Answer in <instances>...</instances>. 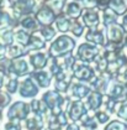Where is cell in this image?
I'll use <instances>...</instances> for the list:
<instances>
[{"mask_svg": "<svg viewBox=\"0 0 127 130\" xmlns=\"http://www.w3.org/2000/svg\"><path fill=\"white\" fill-rule=\"evenodd\" d=\"M42 100L48 107L49 111H51L49 115H58L63 110H67L68 104L70 103V97L64 98L60 92H58L57 89H52L47 90L42 95Z\"/></svg>", "mask_w": 127, "mask_h": 130, "instance_id": "1", "label": "cell"}, {"mask_svg": "<svg viewBox=\"0 0 127 130\" xmlns=\"http://www.w3.org/2000/svg\"><path fill=\"white\" fill-rule=\"evenodd\" d=\"M75 47V40L68 35H60L54 41L51 42L48 48V55L51 57L63 56L74 50Z\"/></svg>", "mask_w": 127, "mask_h": 130, "instance_id": "2", "label": "cell"}, {"mask_svg": "<svg viewBox=\"0 0 127 130\" xmlns=\"http://www.w3.org/2000/svg\"><path fill=\"white\" fill-rule=\"evenodd\" d=\"M75 62H77V60L72 55V52L63 55V56L52 57L51 63H49V72L52 73L53 77H56L57 74H59L63 71H72Z\"/></svg>", "mask_w": 127, "mask_h": 130, "instance_id": "3", "label": "cell"}, {"mask_svg": "<svg viewBox=\"0 0 127 130\" xmlns=\"http://www.w3.org/2000/svg\"><path fill=\"white\" fill-rule=\"evenodd\" d=\"M100 53L101 52L96 45L90 43V42H84L79 45L78 50H77V58L84 63H91Z\"/></svg>", "mask_w": 127, "mask_h": 130, "instance_id": "4", "label": "cell"}, {"mask_svg": "<svg viewBox=\"0 0 127 130\" xmlns=\"http://www.w3.org/2000/svg\"><path fill=\"white\" fill-rule=\"evenodd\" d=\"M30 113H31V107H30L29 103L17 100L10 105L9 110H8V118L9 119L26 120L30 117Z\"/></svg>", "mask_w": 127, "mask_h": 130, "instance_id": "5", "label": "cell"}, {"mask_svg": "<svg viewBox=\"0 0 127 130\" xmlns=\"http://www.w3.org/2000/svg\"><path fill=\"white\" fill-rule=\"evenodd\" d=\"M72 73H73V77L75 79H78L79 82H90L96 76L94 67H90L87 63L78 62V61L75 62V64L72 70Z\"/></svg>", "mask_w": 127, "mask_h": 130, "instance_id": "6", "label": "cell"}, {"mask_svg": "<svg viewBox=\"0 0 127 130\" xmlns=\"http://www.w3.org/2000/svg\"><path fill=\"white\" fill-rule=\"evenodd\" d=\"M105 25L99 24L96 27H89V30L85 34L87 42L94 43L96 46H105L106 45V34H105Z\"/></svg>", "mask_w": 127, "mask_h": 130, "instance_id": "7", "label": "cell"}, {"mask_svg": "<svg viewBox=\"0 0 127 130\" xmlns=\"http://www.w3.org/2000/svg\"><path fill=\"white\" fill-rule=\"evenodd\" d=\"M66 111L68 114V118L72 121H79L87 113H89L87 105L81 102V99L70 100V103L68 104V108H67Z\"/></svg>", "mask_w": 127, "mask_h": 130, "instance_id": "8", "label": "cell"}, {"mask_svg": "<svg viewBox=\"0 0 127 130\" xmlns=\"http://www.w3.org/2000/svg\"><path fill=\"white\" fill-rule=\"evenodd\" d=\"M38 86L30 76H26L22 80H20L19 93L22 98H35L38 94Z\"/></svg>", "mask_w": 127, "mask_h": 130, "instance_id": "9", "label": "cell"}, {"mask_svg": "<svg viewBox=\"0 0 127 130\" xmlns=\"http://www.w3.org/2000/svg\"><path fill=\"white\" fill-rule=\"evenodd\" d=\"M31 64L30 62L24 60L22 57L20 58H11V64L8 71V76H16V77H24L27 76L31 72Z\"/></svg>", "mask_w": 127, "mask_h": 130, "instance_id": "10", "label": "cell"}, {"mask_svg": "<svg viewBox=\"0 0 127 130\" xmlns=\"http://www.w3.org/2000/svg\"><path fill=\"white\" fill-rule=\"evenodd\" d=\"M126 86L121 82H118L117 79L115 78H111L109 80V84H108V88H106V92L105 94L114 98V99L118 100H125V93H126Z\"/></svg>", "mask_w": 127, "mask_h": 130, "instance_id": "11", "label": "cell"}, {"mask_svg": "<svg viewBox=\"0 0 127 130\" xmlns=\"http://www.w3.org/2000/svg\"><path fill=\"white\" fill-rule=\"evenodd\" d=\"M125 29L120 24H112L108 26V40L109 42L117 43V45H125Z\"/></svg>", "mask_w": 127, "mask_h": 130, "instance_id": "12", "label": "cell"}, {"mask_svg": "<svg viewBox=\"0 0 127 130\" xmlns=\"http://www.w3.org/2000/svg\"><path fill=\"white\" fill-rule=\"evenodd\" d=\"M72 78H73V73L72 71H63L59 74L54 77V87L60 93H67L69 87L72 86Z\"/></svg>", "mask_w": 127, "mask_h": 130, "instance_id": "13", "label": "cell"}, {"mask_svg": "<svg viewBox=\"0 0 127 130\" xmlns=\"http://www.w3.org/2000/svg\"><path fill=\"white\" fill-rule=\"evenodd\" d=\"M36 19H37L39 25H42V26H51L56 21L57 16H56V12L52 10L51 8L42 6L36 12Z\"/></svg>", "mask_w": 127, "mask_h": 130, "instance_id": "14", "label": "cell"}, {"mask_svg": "<svg viewBox=\"0 0 127 130\" xmlns=\"http://www.w3.org/2000/svg\"><path fill=\"white\" fill-rule=\"evenodd\" d=\"M104 104V94L99 90H91L87 95V108L89 111H98Z\"/></svg>", "mask_w": 127, "mask_h": 130, "instance_id": "15", "label": "cell"}, {"mask_svg": "<svg viewBox=\"0 0 127 130\" xmlns=\"http://www.w3.org/2000/svg\"><path fill=\"white\" fill-rule=\"evenodd\" d=\"M29 62L32 70H42L48 63V55L43 51H36L33 53H29Z\"/></svg>", "mask_w": 127, "mask_h": 130, "instance_id": "16", "label": "cell"}, {"mask_svg": "<svg viewBox=\"0 0 127 130\" xmlns=\"http://www.w3.org/2000/svg\"><path fill=\"white\" fill-rule=\"evenodd\" d=\"M31 77L33 78V80L37 83V86L41 88H48L51 86V82H52V73L49 71L46 70H35L31 73Z\"/></svg>", "mask_w": 127, "mask_h": 130, "instance_id": "17", "label": "cell"}, {"mask_svg": "<svg viewBox=\"0 0 127 130\" xmlns=\"http://www.w3.org/2000/svg\"><path fill=\"white\" fill-rule=\"evenodd\" d=\"M126 67H127V57H126V55L123 53V51H122L116 60L111 61V62H108L106 71H108L110 74H112V77H114V76H116L117 73L122 72V70L126 68Z\"/></svg>", "mask_w": 127, "mask_h": 130, "instance_id": "18", "label": "cell"}, {"mask_svg": "<svg viewBox=\"0 0 127 130\" xmlns=\"http://www.w3.org/2000/svg\"><path fill=\"white\" fill-rule=\"evenodd\" d=\"M81 19L88 27H96L100 24V12L95 8H88L81 14Z\"/></svg>", "mask_w": 127, "mask_h": 130, "instance_id": "19", "label": "cell"}, {"mask_svg": "<svg viewBox=\"0 0 127 130\" xmlns=\"http://www.w3.org/2000/svg\"><path fill=\"white\" fill-rule=\"evenodd\" d=\"M91 92L90 89V86H87L84 83H73L70 86V93H69V97L70 99H83L88 95L89 93Z\"/></svg>", "mask_w": 127, "mask_h": 130, "instance_id": "20", "label": "cell"}, {"mask_svg": "<svg viewBox=\"0 0 127 130\" xmlns=\"http://www.w3.org/2000/svg\"><path fill=\"white\" fill-rule=\"evenodd\" d=\"M46 42L47 41L39 35L38 31H36V32L31 34L30 41H29V43H27V46H26V48L29 51H39L46 47Z\"/></svg>", "mask_w": 127, "mask_h": 130, "instance_id": "21", "label": "cell"}, {"mask_svg": "<svg viewBox=\"0 0 127 130\" xmlns=\"http://www.w3.org/2000/svg\"><path fill=\"white\" fill-rule=\"evenodd\" d=\"M64 14L70 19H78L79 16L83 14V6L77 0H69L68 3L66 4Z\"/></svg>", "mask_w": 127, "mask_h": 130, "instance_id": "22", "label": "cell"}, {"mask_svg": "<svg viewBox=\"0 0 127 130\" xmlns=\"http://www.w3.org/2000/svg\"><path fill=\"white\" fill-rule=\"evenodd\" d=\"M19 24L24 30H26L30 34H33V32L39 30L38 21H37V19H35L32 15H25L22 19H20Z\"/></svg>", "mask_w": 127, "mask_h": 130, "instance_id": "23", "label": "cell"}, {"mask_svg": "<svg viewBox=\"0 0 127 130\" xmlns=\"http://www.w3.org/2000/svg\"><path fill=\"white\" fill-rule=\"evenodd\" d=\"M30 107H31V111L35 114V115H39L45 119L48 118V107L46 105V103L41 99H32L30 103Z\"/></svg>", "mask_w": 127, "mask_h": 130, "instance_id": "24", "label": "cell"}, {"mask_svg": "<svg viewBox=\"0 0 127 130\" xmlns=\"http://www.w3.org/2000/svg\"><path fill=\"white\" fill-rule=\"evenodd\" d=\"M30 51L26 48V47H24L22 45H10L6 47V51H5V55L10 57V58H20V57H24V56H26V55H29Z\"/></svg>", "mask_w": 127, "mask_h": 130, "instance_id": "25", "label": "cell"}, {"mask_svg": "<svg viewBox=\"0 0 127 130\" xmlns=\"http://www.w3.org/2000/svg\"><path fill=\"white\" fill-rule=\"evenodd\" d=\"M72 21H73V19L68 18V16L64 14V15H59L58 18L56 19L54 22H56V27H57V30H58L59 32H62V34H66V32L70 31Z\"/></svg>", "mask_w": 127, "mask_h": 130, "instance_id": "26", "label": "cell"}, {"mask_svg": "<svg viewBox=\"0 0 127 130\" xmlns=\"http://www.w3.org/2000/svg\"><path fill=\"white\" fill-rule=\"evenodd\" d=\"M45 118L39 117V115H35L33 117H29L26 119V129L27 130H41L45 126Z\"/></svg>", "mask_w": 127, "mask_h": 130, "instance_id": "27", "label": "cell"}, {"mask_svg": "<svg viewBox=\"0 0 127 130\" xmlns=\"http://www.w3.org/2000/svg\"><path fill=\"white\" fill-rule=\"evenodd\" d=\"M14 40H15V34H14L11 27L0 29V43L4 47H8L10 45H12Z\"/></svg>", "mask_w": 127, "mask_h": 130, "instance_id": "28", "label": "cell"}, {"mask_svg": "<svg viewBox=\"0 0 127 130\" xmlns=\"http://www.w3.org/2000/svg\"><path fill=\"white\" fill-rule=\"evenodd\" d=\"M117 18H118V15L111 8H106V9H104L102 16H101L102 25H105L108 27V26L112 25V24H116L117 22Z\"/></svg>", "mask_w": 127, "mask_h": 130, "instance_id": "29", "label": "cell"}, {"mask_svg": "<svg viewBox=\"0 0 127 130\" xmlns=\"http://www.w3.org/2000/svg\"><path fill=\"white\" fill-rule=\"evenodd\" d=\"M109 8H111L117 15H123L127 12V0H110Z\"/></svg>", "mask_w": 127, "mask_h": 130, "instance_id": "30", "label": "cell"}, {"mask_svg": "<svg viewBox=\"0 0 127 130\" xmlns=\"http://www.w3.org/2000/svg\"><path fill=\"white\" fill-rule=\"evenodd\" d=\"M80 121V125L85 129H90V130H96L99 126L98 120L95 119V117H91L90 113H87L81 119L79 120Z\"/></svg>", "mask_w": 127, "mask_h": 130, "instance_id": "31", "label": "cell"}, {"mask_svg": "<svg viewBox=\"0 0 127 130\" xmlns=\"http://www.w3.org/2000/svg\"><path fill=\"white\" fill-rule=\"evenodd\" d=\"M117 104H118V100L114 99V98H111V97H109V95H104V109L106 110L108 113L110 114H114V113H116V108H117Z\"/></svg>", "mask_w": 127, "mask_h": 130, "instance_id": "32", "label": "cell"}, {"mask_svg": "<svg viewBox=\"0 0 127 130\" xmlns=\"http://www.w3.org/2000/svg\"><path fill=\"white\" fill-rule=\"evenodd\" d=\"M30 36H31V34L27 32L26 30H24L22 27L15 32V40L17 41V43L22 45L24 47L27 46V43H29V41H30Z\"/></svg>", "mask_w": 127, "mask_h": 130, "instance_id": "33", "label": "cell"}, {"mask_svg": "<svg viewBox=\"0 0 127 130\" xmlns=\"http://www.w3.org/2000/svg\"><path fill=\"white\" fill-rule=\"evenodd\" d=\"M38 32L46 41H52L57 35V30H54L52 26H42L39 27Z\"/></svg>", "mask_w": 127, "mask_h": 130, "instance_id": "34", "label": "cell"}, {"mask_svg": "<svg viewBox=\"0 0 127 130\" xmlns=\"http://www.w3.org/2000/svg\"><path fill=\"white\" fill-rule=\"evenodd\" d=\"M94 70L98 71L99 73H101V72H105L106 71V67H108V61L105 58V56H104V53H100L98 57L94 60Z\"/></svg>", "mask_w": 127, "mask_h": 130, "instance_id": "35", "label": "cell"}, {"mask_svg": "<svg viewBox=\"0 0 127 130\" xmlns=\"http://www.w3.org/2000/svg\"><path fill=\"white\" fill-rule=\"evenodd\" d=\"M70 32L75 37H80L83 35V32H84V22H81L78 19H73L72 26H70Z\"/></svg>", "mask_w": 127, "mask_h": 130, "instance_id": "36", "label": "cell"}, {"mask_svg": "<svg viewBox=\"0 0 127 130\" xmlns=\"http://www.w3.org/2000/svg\"><path fill=\"white\" fill-rule=\"evenodd\" d=\"M10 78L6 83V90L9 92L10 94H15L17 90H19V86H20V80L17 79L16 76H9Z\"/></svg>", "mask_w": 127, "mask_h": 130, "instance_id": "37", "label": "cell"}, {"mask_svg": "<svg viewBox=\"0 0 127 130\" xmlns=\"http://www.w3.org/2000/svg\"><path fill=\"white\" fill-rule=\"evenodd\" d=\"M95 119L98 120V123L100 125H102V124H108L109 121H110V117H111V114L108 113L105 109H101V110H98V111H95Z\"/></svg>", "mask_w": 127, "mask_h": 130, "instance_id": "38", "label": "cell"}, {"mask_svg": "<svg viewBox=\"0 0 127 130\" xmlns=\"http://www.w3.org/2000/svg\"><path fill=\"white\" fill-rule=\"evenodd\" d=\"M104 130H127V124L120 120H111L106 124Z\"/></svg>", "mask_w": 127, "mask_h": 130, "instance_id": "39", "label": "cell"}, {"mask_svg": "<svg viewBox=\"0 0 127 130\" xmlns=\"http://www.w3.org/2000/svg\"><path fill=\"white\" fill-rule=\"evenodd\" d=\"M116 115L120 119H123L127 121V100H121L118 102L117 108H116Z\"/></svg>", "mask_w": 127, "mask_h": 130, "instance_id": "40", "label": "cell"}, {"mask_svg": "<svg viewBox=\"0 0 127 130\" xmlns=\"http://www.w3.org/2000/svg\"><path fill=\"white\" fill-rule=\"evenodd\" d=\"M66 0H49L48 1V6L54 11V12H60L63 10L64 5H66Z\"/></svg>", "mask_w": 127, "mask_h": 130, "instance_id": "41", "label": "cell"}, {"mask_svg": "<svg viewBox=\"0 0 127 130\" xmlns=\"http://www.w3.org/2000/svg\"><path fill=\"white\" fill-rule=\"evenodd\" d=\"M11 64V58L8 57L6 55H1L0 56V71H3L6 76H8V71Z\"/></svg>", "mask_w": 127, "mask_h": 130, "instance_id": "42", "label": "cell"}, {"mask_svg": "<svg viewBox=\"0 0 127 130\" xmlns=\"http://www.w3.org/2000/svg\"><path fill=\"white\" fill-rule=\"evenodd\" d=\"M10 102H11V95H10L9 92L8 90L6 92L0 90V109L6 108L10 104Z\"/></svg>", "mask_w": 127, "mask_h": 130, "instance_id": "43", "label": "cell"}, {"mask_svg": "<svg viewBox=\"0 0 127 130\" xmlns=\"http://www.w3.org/2000/svg\"><path fill=\"white\" fill-rule=\"evenodd\" d=\"M5 130H21V120L17 119H9L8 123L4 124Z\"/></svg>", "mask_w": 127, "mask_h": 130, "instance_id": "44", "label": "cell"}, {"mask_svg": "<svg viewBox=\"0 0 127 130\" xmlns=\"http://www.w3.org/2000/svg\"><path fill=\"white\" fill-rule=\"evenodd\" d=\"M114 78L117 79L118 82H121V83H123V84L127 87V67L123 72H120V73H117L116 76H114Z\"/></svg>", "mask_w": 127, "mask_h": 130, "instance_id": "45", "label": "cell"}, {"mask_svg": "<svg viewBox=\"0 0 127 130\" xmlns=\"http://www.w3.org/2000/svg\"><path fill=\"white\" fill-rule=\"evenodd\" d=\"M83 3L88 6V8H95L99 5V0H83Z\"/></svg>", "mask_w": 127, "mask_h": 130, "instance_id": "46", "label": "cell"}, {"mask_svg": "<svg viewBox=\"0 0 127 130\" xmlns=\"http://www.w3.org/2000/svg\"><path fill=\"white\" fill-rule=\"evenodd\" d=\"M66 130H80V126L77 124V121H73L66 126Z\"/></svg>", "mask_w": 127, "mask_h": 130, "instance_id": "47", "label": "cell"}, {"mask_svg": "<svg viewBox=\"0 0 127 130\" xmlns=\"http://www.w3.org/2000/svg\"><path fill=\"white\" fill-rule=\"evenodd\" d=\"M121 26L125 29V31H127V12L123 14V16L121 19Z\"/></svg>", "mask_w": 127, "mask_h": 130, "instance_id": "48", "label": "cell"}, {"mask_svg": "<svg viewBox=\"0 0 127 130\" xmlns=\"http://www.w3.org/2000/svg\"><path fill=\"white\" fill-rule=\"evenodd\" d=\"M5 73L3 72V71H0V89H1V87L4 86V79H5Z\"/></svg>", "mask_w": 127, "mask_h": 130, "instance_id": "49", "label": "cell"}, {"mask_svg": "<svg viewBox=\"0 0 127 130\" xmlns=\"http://www.w3.org/2000/svg\"><path fill=\"white\" fill-rule=\"evenodd\" d=\"M41 130H62V128H48V126L45 128V126H43Z\"/></svg>", "mask_w": 127, "mask_h": 130, "instance_id": "50", "label": "cell"}, {"mask_svg": "<svg viewBox=\"0 0 127 130\" xmlns=\"http://www.w3.org/2000/svg\"><path fill=\"white\" fill-rule=\"evenodd\" d=\"M5 51H6L5 50V47L0 43V56H1V55H4V53H5Z\"/></svg>", "mask_w": 127, "mask_h": 130, "instance_id": "51", "label": "cell"}, {"mask_svg": "<svg viewBox=\"0 0 127 130\" xmlns=\"http://www.w3.org/2000/svg\"><path fill=\"white\" fill-rule=\"evenodd\" d=\"M108 1H110V0H99V4H100V5H104V4H106Z\"/></svg>", "mask_w": 127, "mask_h": 130, "instance_id": "52", "label": "cell"}, {"mask_svg": "<svg viewBox=\"0 0 127 130\" xmlns=\"http://www.w3.org/2000/svg\"><path fill=\"white\" fill-rule=\"evenodd\" d=\"M125 46H126V47H127V36H126V37H125Z\"/></svg>", "mask_w": 127, "mask_h": 130, "instance_id": "53", "label": "cell"}, {"mask_svg": "<svg viewBox=\"0 0 127 130\" xmlns=\"http://www.w3.org/2000/svg\"><path fill=\"white\" fill-rule=\"evenodd\" d=\"M3 118V111H1V109H0V119Z\"/></svg>", "mask_w": 127, "mask_h": 130, "instance_id": "54", "label": "cell"}, {"mask_svg": "<svg viewBox=\"0 0 127 130\" xmlns=\"http://www.w3.org/2000/svg\"><path fill=\"white\" fill-rule=\"evenodd\" d=\"M125 99L127 100V90H126V93H125Z\"/></svg>", "mask_w": 127, "mask_h": 130, "instance_id": "55", "label": "cell"}, {"mask_svg": "<svg viewBox=\"0 0 127 130\" xmlns=\"http://www.w3.org/2000/svg\"><path fill=\"white\" fill-rule=\"evenodd\" d=\"M85 130H90V129H85Z\"/></svg>", "mask_w": 127, "mask_h": 130, "instance_id": "56", "label": "cell"}]
</instances>
